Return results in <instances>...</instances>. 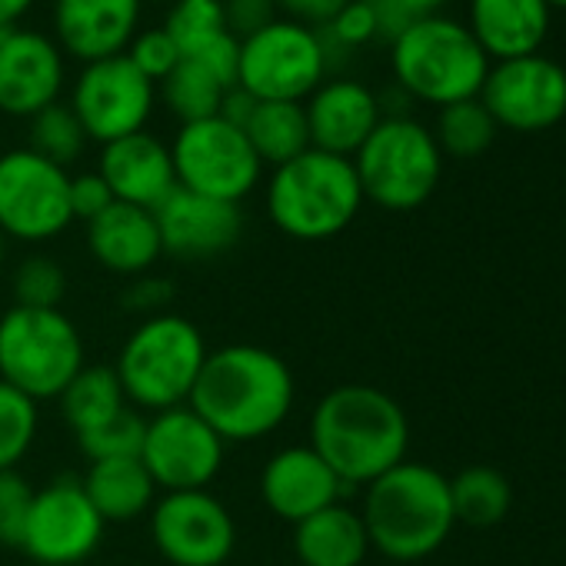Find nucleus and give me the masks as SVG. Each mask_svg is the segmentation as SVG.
<instances>
[{"instance_id":"nucleus-1","label":"nucleus","mask_w":566,"mask_h":566,"mask_svg":"<svg viewBox=\"0 0 566 566\" xmlns=\"http://www.w3.org/2000/svg\"><path fill=\"white\" fill-rule=\"evenodd\" d=\"M297 380L287 360L256 344H230L207 354L190 407L223 443H253L291 417Z\"/></svg>"},{"instance_id":"nucleus-2","label":"nucleus","mask_w":566,"mask_h":566,"mask_svg":"<svg viewBox=\"0 0 566 566\" xmlns=\"http://www.w3.org/2000/svg\"><path fill=\"white\" fill-rule=\"evenodd\" d=\"M311 447L344 486H367L407 460L410 423L390 394L370 384H344L317 400Z\"/></svg>"},{"instance_id":"nucleus-3","label":"nucleus","mask_w":566,"mask_h":566,"mask_svg":"<svg viewBox=\"0 0 566 566\" xmlns=\"http://www.w3.org/2000/svg\"><path fill=\"white\" fill-rule=\"evenodd\" d=\"M360 520L367 526L370 549L394 563H417L437 553L457 523L450 480L427 463L403 460L367 483Z\"/></svg>"},{"instance_id":"nucleus-4","label":"nucleus","mask_w":566,"mask_h":566,"mask_svg":"<svg viewBox=\"0 0 566 566\" xmlns=\"http://www.w3.org/2000/svg\"><path fill=\"white\" fill-rule=\"evenodd\" d=\"M364 207L354 160L317 147L273 167L266 187V213L280 233L304 243L344 233Z\"/></svg>"},{"instance_id":"nucleus-5","label":"nucleus","mask_w":566,"mask_h":566,"mask_svg":"<svg viewBox=\"0 0 566 566\" xmlns=\"http://www.w3.org/2000/svg\"><path fill=\"white\" fill-rule=\"evenodd\" d=\"M390 67L397 87L433 107H450L480 97L490 74V57L467 24L453 18H417L394 44Z\"/></svg>"},{"instance_id":"nucleus-6","label":"nucleus","mask_w":566,"mask_h":566,"mask_svg":"<svg viewBox=\"0 0 566 566\" xmlns=\"http://www.w3.org/2000/svg\"><path fill=\"white\" fill-rule=\"evenodd\" d=\"M207 354L197 324L180 314H157L130 331L114 370L127 403L164 413L190 403Z\"/></svg>"},{"instance_id":"nucleus-7","label":"nucleus","mask_w":566,"mask_h":566,"mask_svg":"<svg viewBox=\"0 0 566 566\" xmlns=\"http://www.w3.org/2000/svg\"><path fill=\"white\" fill-rule=\"evenodd\" d=\"M84 367V337L64 311L11 307L0 317V380L31 400H57Z\"/></svg>"},{"instance_id":"nucleus-8","label":"nucleus","mask_w":566,"mask_h":566,"mask_svg":"<svg viewBox=\"0 0 566 566\" xmlns=\"http://www.w3.org/2000/svg\"><path fill=\"white\" fill-rule=\"evenodd\" d=\"M354 170L364 200L384 210H417L443 177V154L433 130L413 117H384L354 154Z\"/></svg>"},{"instance_id":"nucleus-9","label":"nucleus","mask_w":566,"mask_h":566,"mask_svg":"<svg viewBox=\"0 0 566 566\" xmlns=\"http://www.w3.org/2000/svg\"><path fill=\"white\" fill-rule=\"evenodd\" d=\"M327 81V61L317 31L276 18L240 41L237 87L256 101L304 104Z\"/></svg>"},{"instance_id":"nucleus-10","label":"nucleus","mask_w":566,"mask_h":566,"mask_svg":"<svg viewBox=\"0 0 566 566\" xmlns=\"http://www.w3.org/2000/svg\"><path fill=\"white\" fill-rule=\"evenodd\" d=\"M170 157L177 187L227 203H240L247 193H253L263 174L247 134L220 117L180 124Z\"/></svg>"},{"instance_id":"nucleus-11","label":"nucleus","mask_w":566,"mask_h":566,"mask_svg":"<svg viewBox=\"0 0 566 566\" xmlns=\"http://www.w3.org/2000/svg\"><path fill=\"white\" fill-rule=\"evenodd\" d=\"M71 213V174L31 147L0 154V230L4 237L41 243L64 233Z\"/></svg>"},{"instance_id":"nucleus-12","label":"nucleus","mask_w":566,"mask_h":566,"mask_svg":"<svg viewBox=\"0 0 566 566\" xmlns=\"http://www.w3.org/2000/svg\"><path fill=\"white\" fill-rule=\"evenodd\" d=\"M154 101L157 84L147 81L127 54L84 64L71 91V111L77 114L87 140H97L101 147L147 130Z\"/></svg>"},{"instance_id":"nucleus-13","label":"nucleus","mask_w":566,"mask_h":566,"mask_svg":"<svg viewBox=\"0 0 566 566\" xmlns=\"http://www.w3.org/2000/svg\"><path fill=\"white\" fill-rule=\"evenodd\" d=\"M150 539L174 566H223L237 546V523L210 490H177L154 500Z\"/></svg>"},{"instance_id":"nucleus-14","label":"nucleus","mask_w":566,"mask_h":566,"mask_svg":"<svg viewBox=\"0 0 566 566\" xmlns=\"http://www.w3.org/2000/svg\"><path fill=\"white\" fill-rule=\"evenodd\" d=\"M480 104L503 130H549L566 117V67L546 54L496 61L483 81Z\"/></svg>"},{"instance_id":"nucleus-15","label":"nucleus","mask_w":566,"mask_h":566,"mask_svg":"<svg viewBox=\"0 0 566 566\" xmlns=\"http://www.w3.org/2000/svg\"><path fill=\"white\" fill-rule=\"evenodd\" d=\"M223 447L227 443L210 430V423L184 403L147 420L140 460L164 493L207 490L223 467Z\"/></svg>"},{"instance_id":"nucleus-16","label":"nucleus","mask_w":566,"mask_h":566,"mask_svg":"<svg viewBox=\"0 0 566 566\" xmlns=\"http://www.w3.org/2000/svg\"><path fill=\"white\" fill-rule=\"evenodd\" d=\"M104 526L81 476H57L44 490H34L21 549L44 566H74L97 549Z\"/></svg>"},{"instance_id":"nucleus-17","label":"nucleus","mask_w":566,"mask_h":566,"mask_svg":"<svg viewBox=\"0 0 566 566\" xmlns=\"http://www.w3.org/2000/svg\"><path fill=\"white\" fill-rule=\"evenodd\" d=\"M67 81L64 51L41 31L14 28L0 34V111L31 120L61 101Z\"/></svg>"},{"instance_id":"nucleus-18","label":"nucleus","mask_w":566,"mask_h":566,"mask_svg":"<svg viewBox=\"0 0 566 566\" xmlns=\"http://www.w3.org/2000/svg\"><path fill=\"white\" fill-rule=\"evenodd\" d=\"M164 253L180 260H210L227 253L243 233L240 203L213 200L193 190L177 187L157 210H154Z\"/></svg>"},{"instance_id":"nucleus-19","label":"nucleus","mask_w":566,"mask_h":566,"mask_svg":"<svg viewBox=\"0 0 566 566\" xmlns=\"http://www.w3.org/2000/svg\"><path fill=\"white\" fill-rule=\"evenodd\" d=\"M344 490V480L324 463V457L311 443L276 450L260 470V496L266 510L294 526L340 503Z\"/></svg>"},{"instance_id":"nucleus-20","label":"nucleus","mask_w":566,"mask_h":566,"mask_svg":"<svg viewBox=\"0 0 566 566\" xmlns=\"http://www.w3.org/2000/svg\"><path fill=\"white\" fill-rule=\"evenodd\" d=\"M144 0H54V41L81 64L127 54Z\"/></svg>"},{"instance_id":"nucleus-21","label":"nucleus","mask_w":566,"mask_h":566,"mask_svg":"<svg viewBox=\"0 0 566 566\" xmlns=\"http://www.w3.org/2000/svg\"><path fill=\"white\" fill-rule=\"evenodd\" d=\"M304 111H307V127H311V147L347 157V160H354V154L384 120L377 94L354 77L324 81L307 97Z\"/></svg>"},{"instance_id":"nucleus-22","label":"nucleus","mask_w":566,"mask_h":566,"mask_svg":"<svg viewBox=\"0 0 566 566\" xmlns=\"http://www.w3.org/2000/svg\"><path fill=\"white\" fill-rule=\"evenodd\" d=\"M97 174L104 177L117 203L144 210H157L177 190L170 147L147 130L104 144Z\"/></svg>"},{"instance_id":"nucleus-23","label":"nucleus","mask_w":566,"mask_h":566,"mask_svg":"<svg viewBox=\"0 0 566 566\" xmlns=\"http://www.w3.org/2000/svg\"><path fill=\"white\" fill-rule=\"evenodd\" d=\"M553 8L546 0H470V34L490 61L539 54L549 38Z\"/></svg>"},{"instance_id":"nucleus-24","label":"nucleus","mask_w":566,"mask_h":566,"mask_svg":"<svg viewBox=\"0 0 566 566\" xmlns=\"http://www.w3.org/2000/svg\"><path fill=\"white\" fill-rule=\"evenodd\" d=\"M87 247L104 270H114L120 276L147 273L164 253L154 210L117 200L87 223Z\"/></svg>"},{"instance_id":"nucleus-25","label":"nucleus","mask_w":566,"mask_h":566,"mask_svg":"<svg viewBox=\"0 0 566 566\" xmlns=\"http://www.w3.org/2000/svg\"><path fill=\"white\" fill-rule=\"evenodd\" d=\"M294 553L304 566H360L370 536L357 510L334 503L294 526Z\"/></svg>"},{"instance_id":"nucleus-26","label":"nucleus","mask_w":566,"mask_h":566,"mask_svg":"<svg viewBox=\"0 0 566 566\" xmlns=\"http://www.w3.org/2000/svg\"><path fill=\"white\" fill-rule=\"evenodd\" d=\"M87 500L101 513L104 523H127L147 513L157 500V483L147 473L140 457L124 460H97L81 476Z\"/></svg>"},{"instance_id":"nucleus-27","label":"nucleus","mask_w":566,"mask_h":566,"mask_svg":"<svg viewBox=\"0 0 566 566\" xmlns=\"http://www.w3.org/2000/svg\"><path fill=\"white\" fill-rule=\"evenodd\" d=\"M260 164H287L311 150V127L304 104L294 101H256L247 127H243Z\"/></svg>"},{"instance_id":"nucleus-28","label":"nucleus","mask_w":566,"mask_h":566,"mask_svg":"<svg viewBox=\"0 0 566 566\" xmlns=\"http://www.w3.org/2000/svg\"><path fill=\"white\" fill-rule=\"evenodd\" d=\"M57 403H61V413L74 433H84V430L111 420L124 407H130L124 397V387L117 380V370L104 367V364H94V367L84 364L81 374L61 390Z\"/></svg>"},{"instance_id":"nucleus-29","label":"nucleus","mask_w":566,"mask_h":566,"mask_svg":"<svg viewBox=\"0 0 566 566\" xmlns=\"http://www.w3.org/2000/svg\"><path fill=\"white\" fill-rule=\"evenodd\" d=\"M450 503L457 523L486 530L496 526L513 503L510 480L493 467H467L450 480Z\"/></svg>"},{"instance_id":"nucleus-30","label":"nucleus","mask_w":566,"mask_h":566,"mask_svg":"<svg viewBox=\"0 0 566 566\" xmlns=\"http://www.w3.org/2000/svg\"><path fill=\"white\" fill-rule=\"evenodd\" d=\"M496 130L500 127L490 117V111L480 104V97H470V101L440 107L433 140H437L440 154L457 157V160H473L493 147Z\"/></svg>"},{"instance_id":"nucleus-31","label":"nucleus","mask_w":566,"mask_h":566,"mask_svg":"<svg viewBox=\"0 0 566 566\" xmlns=\"http://www.w3.org/2000/svg\"><path fill=\"white\" fill-rule=\"evenodd\" d=\"M160 87H164V104L170 107V114L180 124H193V120L217 117L220 101L230 91L203 64H197L190 57H180V64L160 81Z\"/></svg>"},{"instance_id":"nucleus-32","label":"nucleus","mask_w":566,"mask_h":566,"mask_svg":"<svg viewBox=\"0 0 566 566\" xmlns=\"http://www.w3.org/2000/svg\"><path fill=\"white\" fill-rule=\"evenodd\" d=\"M87 134L77 120V114L71 111V104H51L41 114L31 117V150L41 154L44 160L57 164V167H71L81 154H84Z\"/></svg>"},{"instance_id":"nucleus-33","label":"nucleus","mask_w":566,"mask_h":566,"mask_svg":"<svg viewBox=\"0 0 566 566\" xmlns=\"http://www.w3.org/2000/svg\"><path fill=\"white\" fill-rule=\"evenodd\" d=\"M164 31L177 44L180 57L203 51L217 38L230 34L223 21V0H174Z\"/></svg>"},{"instance_id":"nucleus-34","label":"nucleus","mask_w":566,"mask_h":566,"mask_svg":"<svg viewBox=\"0 0 566 566\" xmlns=\"http://www.w3.org/2000/svg\"><path fill=\"white\" fill-rule=\"evenodd\" d=\"M38 400L0 380V470H18L38 440Z\"/></svg>"},{"instance_id":"nucleus-35","label":"nucleus","mask_w":566,"mask_h":566,"mask_svg":"<svg viewBox=\"0 0 566 566\" xmlns=\"http://www.w3.org/2000/svg\"><path fill=\"white\" fill-rule=\"evenodd\" d=\"M144 430H147V420L134 410V407H124L120 413H114L111 420L77 433V447L84 450V457L91 463L97 460H124V457H140V447H144Z\"/></svg>"},{"instance_id":"nucleus-36","label":"nucleus","mask_w":566,"mask_h":566,"mask_svg":"<svg viewBox=\"0 0 566 566\" xmlns=\"http://www.w3.org/2000/svg\"><path fill=\"white\" fill-rule=\"evenodd\" d=\"M67 294V273L54 256H28L14 270V301L18 307L61 311Z\"/></svg>"},{"instance_id":"nucleus-37","label":"nucleus","mask_w":566,"mask_h":566,"mask_svg":"<svg viewBox=\"0 0 566 566\" xmlns=\"http://www.w3.org/2000/svg\"><path fill=\"white\" fill-rule=\"evenodd\" d=\"M34 486L21 470H0V546H18L24 539Z\"/></svg>"},{"instance_id":"nucleus-38","label":"nucleus","mask_w":566,"mask_h":566,"mask_svg":"<svg viewBox=\"0 0 566 566\" xmlns=\"http://www.w3.org/2000/svg\"><path fill=\"white\" fill-rule=\"evenodd\" d=\"M127 57H130L134 67H137L147 81H154V84H160V81L180 64V51H177V44L170 41V34H167L164 28L140 31V34L130 41Z\"/></svg>"},{"instance_id":"nucleus-39","label":"nucleus","mask_w":566,"mask_h":566,"mask_svg":"<svg viewBox=\"0 0 566 566\" xmlns=\"http://www.w3.org/2000/svg\"><path fill=\"white\" fill-rule=\"evenodd\" d=\"M321 31H327L340 48H347L354 54V51L367 48L370 41H377V18L367 0H350V4Z\"/></svg>"},{"instance_id":"nucleus-40","label":"nucleus","mask_w":566,"mask_h":566,"mask_svg":"<svg viewBox=\"0 0 566 566\" xmlns=\"http://www.w3.org/2000/svg\"><path fill=\"white\" fill-rule=\"evenodd\" d=\"M174 301V283L164 280V276H150V273H140L127 294H124V311L127 314H144L147 317H157V314H167V304Z\"/></svg>"},{"instance_id":"nucleus-41","label":"nucleus","mask_w":566,"mask_h":566,"mask_svg":"<svg viewBox=\"0 0 566 566\" xmlns=\"http://www.w3.org/2000/svg\"><path fill=\"white\" fill-rule=\"evenodd\" d=\"M280 14H276V4L273 0H223V21H227V31L243 41L256 31H263L266 24H273Z\"/></svg>"},{"instance_id":"nucleus-42","label":"nucleus","mask_w":566,"mask_h":566,"mask_svg":"<svg viewBox=\"0 0 566 566\" xmlns=\"http://www.w3.org/2000/svg\"><path fill=\"white\" fill-rule=\"evenodd\" d=\"M111 203H114V193H111V187L104 184V177H101L97 170H94V174L71 177V213H74V220L91 223V220L101 217Z\"/></svg>"},{"instance_id":"nucleus-43","label":"nucleus","mask_w":566,"mask_h":566,"mask_svg":"<svg viewBox=\"0 0 566 566\" xmlns=\"http://www.w3.org/2000/svg\"><path fill=\"white\" fill-rule=\"evenodd\" d=\"M273 4H276V14H283L287 21L321 31L350 4V0H273Z\"/></svg>"},{"instance_id":"nucleus-44","label":"nucleus","mask_w":566,"mask_h":566,"mask_svg":"<svg viewBox=\"0 0 566 566\" xmlns=\"http://www.w3.org/2000/svg\"><path fill=\"white\" fill-rule=\"evenodd\" d=\"M370 4V11H374V18H377V38H384V41H397L417 18H410L407 11H403V4L400 0H367Z\"/></svg>"},{"instance_id":"nucleus-45","label":"nucleus","mask_w":566,"mask_h":566,"mask_svg":"<svg viewBox=\"0 0 566 566\" xmlns=\"http://www.w3.org/2000/svg\"><path fill=\"white\" fill-rule=\"evenodd\" d=\"M253 107H256V97H250L243 87H230V91L223 94V101H220L217 117L243 130V127H247V120H250V114H253Z\"/></svg>"},{"instance_id":"nucleus-46","label":"nucleus","mask_w":566,"mask_h":566,"mask_svg":"<svg viewBox=\"0 0 566 566\" xmlns=\"http://www.w3.org/2000/svg\"><path fill=\"white\" fill-rule=\"evenodd\" d=\"M34 4H38V0H0V34L14 31L31 14Z\"/></svg>"},{"instance_id":"nucleus-47","label":"nucleus","mask_w":566,"mask_h":566,"mask_svg":"<svg viewBox=\"0 0 566 566\" xmlns=\"http://www.w3.org/2000/svg\"><path fill=\"white\" fill-rule=\"evenodd\" d=\"M400 4L410 18H430L447 4V0H400Z\"/></svg>"},{"instance_id":"nucleus-48","label":"nucleus","mask_w":566,"mask_h":566,"mask_svg":"<svg viewBox=\"0 0 566 566\" xmlns=\"http://www.w3.org/2000/svg\"><path fill=\"white\" fill-rule=\"evenodd\" d=\"M4 250H8V237H4V230H0V266H4Z\"/></svg>"},{"instance_id":"nucleus-49","label":"nucleus","mask_w":566,"mask_h":566,"mask_svg":"<svg viewBox=\"0 0 566 566\" xmlns=\"http://www.w3.org/2000/svg\"><path fill=\"white\" fill-rule=\"evenodd\" d=\"M546 4H549V8H563V11H566V0H546Z\"/></svg>"},{"instance_id":"nucleus-50","label":"nucleus","mask_w":566,"mask_h":566,"mask_svg":"<svg viewBox=\"0 0 566 566\" xmlns=\"http://www.w3.org/2000/svg\"><path fill=\"white\" fill-rule=\"evenodd\" d=\"M154 4H174V0H154Z\"/></svg>"}]
</instances>
